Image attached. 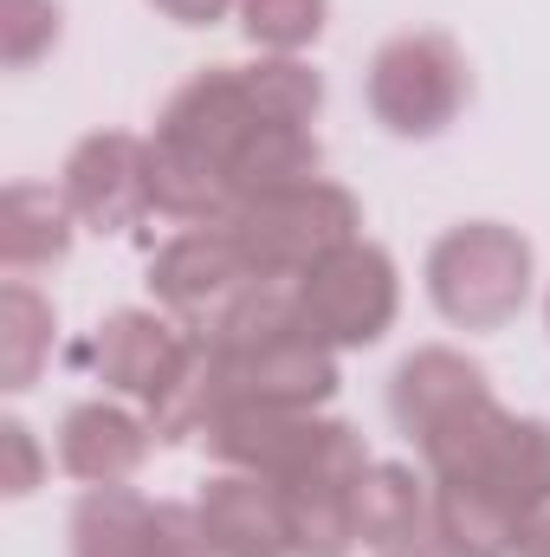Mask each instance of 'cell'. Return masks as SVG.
<instances>
[{"label": "cell", "mask_w": 550, "mask_h": 557, "mask_svg": "<svg viewBox=\"0 0 550 557\" xmlns=\"http://www.w3.org/2000/svg\"><path fill=\"white\" fill-rule=\"evenodd\" d=\"M518 557H550V499H538L518 519Z\"/></svg>", "instance_id": "29"}, {"label": "cell", "mask_w": 550, "mask_h": 557, "mask_svg": "<svg viewBox=\"0 0 550 557\" xmlns=\"http://www.w3.org/2000/svg\"><path fill=\"white\" fill-rule=\"evenodd\" d=\"M240 33L260 46V52H311L330 26V0H240Z\"/></svg>", "instance_id": "25"}, {"label": "cell", "mask_w": 550, "mask_h": 557, "mask_svg": "<svg viewBox=\"0 0 550 557\" xmlns=\"http://www.w3.org/2000/svg\"><path fill=\"white\" fill-rule=\"evenodd\" d=\"M59 33H65L59 0H0V59H7V72H33L39 59H52Z\"/></svg>", "instance_id": "26"}, {"label": "cell", "mask_w": 550, "mask_h": 557, "mask_svg": "<svg viewBox=\"0 0 550 557\" xmlns=\"http://www.w3.org/2000/svg\"><path fill=\"white\" fill-rule=\"evenodd\" d=\"M253 285V267L240 253V240L227 227H182L175 240L155 247L149 260V292L168 318H182L188 331L214 324L240 292Z\"/></svg>", "instance_id": "8"}, {"label": "cell", "mask_w": 550, "mask_h": 557, "mask_svg": "<svg viewBox=\"0 0 550 557\" xmlns=\"http://www.w3.org/2000/svg\"><path fill=\"white\" fill-rule=\"evenodd\" d=\"M227 234L240 240L253 278H278V285H298L311 267H324L337 247L363 240V208L343 182L317 175L304 188H285L266 201H240Z\"/></svg>", "instance_id": "3"}, {"label": "cell", "mask_w": 550, "mask_h": 557, "mask_svg": "<svg viewBox=\"0 0 550 557\" xmlns=\"http://www.w3.org/2000/svg\"><path fill=\"white\" fill-rule=\"evenodd\" d=\"M59 195L91 234H130L149 208V143L130 131H91L72 143L59 169Z\"/></svg>", "instance_id": "7"}, {"label": "cell", "mask_w": 550, "mask_h": 557, "mask_svg": "<svg viewBox=\"0 0 550 557\" xmlns=\"http://www.w3.org/2000/svg\"><path fill=\"white\" fill-rule=\"evenodd\" d=\"M0 460H7V467H0V493H7V499H26V493L46 480V454H39L33 428L20 416L0 421Z\"/></svg>", "instance_id": "27"}, {"label": "cell", "mask_w": 550, "mask_h": 557, "mask_svg": "<svg viewBox=\"0 0 550 557\" xmlns=\"http://www.w3.org/2000/svg\"><path fill=\"white\" fill-rule=\"evenodd\" d=\"M221 409H227V357L208 344V331H188L175 376L155 389V403H142V416L162 447H182V441H201Z\"/></svg>", "instance_id": "16"}, {"label": "cell", "mask_w": 550, "mask_h": 557, "mask_svg": "<svg viewBox=\"0 0 550 557\" xmlns=\"http://www.w3.org/2000/svg\"><path fill=\"white\" fill-rule=\"evenodd\" d=\"M298 292V318L317 344L330 350H370L396 331V311H402V273L396 260L376 247V240H350L337 247L324 267L291 285Z\"/></svg>", "instance_id": "5"}, {"label": "cell", "mask_w": 550, "mask_h": 557, "mask_svg": "<svg viewBox=\"0 0 550 557\" xmlns=\"http://www.w3.org/2000/svg\"><path fill=\"white\" fill-rule=\"evenodd\" d=\"M376 557H453L447 545H434V539H421V545H402V552H376Z\"/></svg>", "instance_id": "30"}, {"label": "cell", "mask_w": 550, "mask_h": 557, "mask_svg": "<svg viewBox=\"0 0 550 557\" xmlns=\"http://www.w3.org/2000/svg\"><path fill=\"white\" fill-rule=\"evenodd\" d=\"M52 337H59V311L39 285L7 278L0 285V389L26 396L39 383V370L52 363Z\"/></svg>", "instance_id": "19"}, {"label": "cell", "mask_w": 550, "mask_h": 557, "mask_svg": "<svg viewBox=\"0 0 550 557\" xmlns=\"http://www.w3.org/2000/svg\"><path fill=\"white\" fill-rule=\"evenodd\" d=\"M72 557H149L155 552V499L137 486H85L65 519Z\"/></svg>", "instance_id": "17"}, {"label": "cell", "mask_w": 550, "mask_h": 557, "mask_svg": "<svg viewBox=\"0 0 550 557\" xmlns=\"http://www.w3.org/2000/svg\"><path fill=\"white\" fill-rule=\"evenodd\" d=\"M72 240H78V214L65 208L59 188L13 182V188L0 195V267L13 278L65 267V260H72Z\"/></svg>", "instance_id": "15"}, {"label": "cell", "mask_w": 550, "mask_h": 557, "mask_svg": "<svg viewBox=\"0 0 550 557\" xmlns=\"http://www.w3.org/2000/svg\"><path fill=\"white\" fill-rule=\"evenodd\" d=\"M208 454L221 467L260 473L273 486H298V480H337L357 486L370 473V447L350 421L324 416V409H260V403H227L214 428L201 434Z\"/></svg>", "instance_id": "1"}, {"label": "cell", "mask_w": 550, "mask_h": 557, "mask_svg": "<svg viewBox=\"0 0 550 557\" xmlns=\"http://www.w3.org/2000/svg\"><path fill=\"white\" fill-rule=\"evenodd\" d=\"M545 331H550V292H545Z\"/></svg>", "instance_id": "31"}, {"label": "cell", "mask_w": 550, "mask_h": 557, "mask_svg": "<svg viewBox=\"0 0 550 557\" xmlns=\"http://www.w3.org/2000/svg\"><path fill=\"white\" fill-rule=\"evenodd\" d=\"M492 499H505L518 519L550 499V421L538 416H512L505 428V441H499V454H492V467H486V480H479Z\"/></svg>", "instance_id": "23"}, {"label": "cell", "mask_w": 550, "mask_h": 557, "mask_svg": "<svg viewBox=\"0 0 550 557\" xmlns=\"http://www.w3.org/2000/svg\"><path fill=\"white\" fill-rule=\"evenodd\" d=\"M149 7L175 26H221L227 13H240V0H149Z\"/></svg>", "instance_id": "28"}, {"label": "cell", "mask_w": 550, "mask_h": 557, "mask_svg": "<svg viewBox=\"0 0 550 557\" xmlns=\"http://www.w3.org/2000/svg\"><path fill=\"white\" fill-rule=\"evenodd\" d=\"M201 532H208V552L214 557H291V532H285V493L260 473H240V467H221L201 499Z\"/></svg>", "instance_id": "11"}, {"label": "cell", "mask_w": 550, "mask_h": 557, "mask_svg": "<svg viewBox=\"0 0 550 557\" xmlns=\"http://www.w3.org/2000/svg\"><path fill=\"white\" fill-rule=\"evenodd\" d=\"M434 545L453 557H518V512L486 486H434Z\"/></svg>", "instance_id": "20"}, {"label": "cell", "mask_w": 550, "mask_h": 557, "mask_svg": "<svg viewBox=\"0 0 550 557\" xmlns=\"http://www.w3.org/2000/svg\"><path fill=\"white\" fill-rule=\"evenodd\" d=\"M357 506V545L363 552H402L434 539V480L409 460H370V473L350 493Z\"/></svg>", "instance_id": "14"}, {"label": "cell", "mask_w": 550, "mask_h": 557, "mask_svg": "<svg viewBox=\"0 0 550 557\" xmlns=\"http://www.w3.org/2000/svg\"><path fill=\"white\" fill-rule=\"evenodd\" d=\"M208 331V344L227 357V363H240V357H253V350H266L278 337H298L304 331V318H298V292L291 285H278V278H253L214 324H201Z\"/></svg>", "instance_id": "21"}, {"label": "cell", "mask_w": 550, "mask_h": 557, "mask_svg": "<svg viewBox=\"0 0 550 557\" xmlns=\"http://www.w3.org/2000/svg\"><path fill=\"white\" fill-rule=\"evenodd\" d=\"M253 131H260V111H253V98H247L240 65H208V72H195L188 85L168 91V104H162L149 143L168 149V156H182V162H201V169L227 175L234 156H240V143L253 137ZM227 188H234V182H227Z\"/></svg>", "instance_id": "6"}, {"label": "cell", "mask_w": 550, "mask_h": 557, "mask_svg": "<svg viewBox=\"0 0 550 557\" xmlns=\"http://www.w3.org/2000/svg\"><path fill=\"white\" fill-rule=\"evenodd\" d=\"M155 447V428L124 396L72 403L59 416V473L78 486H130Z\"/></svg>", "instance_id": "10"}, {"label": "cell", "mask_w": 550, "mask_h": 557, "mask_svg": "<svg viewBox=\"0 0 550 557\" xmlns=\"http://www.w3.org/2000/svg\"><path fill=\"white\" fill-rule=\"evenodd\" d=\"M324 175V143L311 131H291V124H260L253 137L240 143L227 182H234V208L240 201H266V195H285V188H304Z\"/></svg>", "instance_id": "18"}, {"label": "cell", "mask_w": 550, "mask_h": 557, "mask_svg": "<svg viewBox=\"0 0 550 557\" xmlns=\"http://www.w3.org/2000/svg\"><path fill=\"white\" fill-rule=\"evenodd\" d=\"M370 117L402 143H434L473 104V65L447 33H396L363 72Z\"/></svg>", "instance_id": "4"}, {"label": "cell", "mask_w": 550, "mask_h": 557, "mask_svg": "<svg viewBox=\"0 0 550 557\" xmlns=\"http://www.w3.org/2000/svg\"><path fill=\"white\" fill-rule=\"evenodd\" d=\"M337 383H343L337 350L317 344L311 331L278 337L266 350L227 363V403H260V409H324L337 396Z\"/></svg>", "instance_id": "12"}, {"label": "cell", "mask_w": 550, "mask_h": 557, "mask_svg": "<svg viewBox=\"0 0 550 557\" xmlns=\"http://www.w3.org/2000/svg\"><path fill=\"white\" fill-rule=\"evenodd\" d=\"M285 493V532H291V557H350L357 552V486L337 480H298L278 486Z\"/></svg>", "instance_id": "22"}, {"label": "cell", "mask_w": 550, "mask_h": 557, "mask_svg": "<svg viewBox=\"0 0 550 557\" xmlns=\"http://www.w3.org/2000/svg\"><path fill=\"white\" fill-rule=\"evenodd\" d=\"M421 278H427L434 311L453 331H505L532 305L538 253L505 221H460L427 247Z\"/></svg>", "instance_id": "2"}, {"label": "cell", "mask_w": 550, "mask_h": 557, "mask_svg": "<svg viewBox=\"0 0 550 557\" xmlns=\"http://www.w3.org/2000/svg\"><path fill=\"white\" fill-rule=\"evenodd\" d=\"M486 396H492V383H486V370L466 350L421 344V350H409L396 363V376H389V421L409 441H421L427 428H440L447 416H460V409H473Z\"/></svg>", "instance_id": "13"}, {"label": "cell", "mask_w": 550, "mask_h": 557, "mask_svg": "<svg viewBox=\"0 0 550 557\" xmlns=\"http://www.w3.org/2000/svg\"><path fill=\"white\" fill-rule=\"evenodd\" d=\"M182 350H188V324H182V318H168L162 305H124V311H111V318L91 331L85 363H91V376L104 383V396H124V403L142 409V403H155V389L175 376Z\"/></svg>", "instance_id": "9"}, {"label": "cell", "mask_w": 550, "mask_h": 557, "mask_svg": "<svg viewBox=\"0 0 550 557\" xmlns=\"http://www.w3.org/2000/svg\"><path fill=\"white\" fill-rule=\"evenodd\" d=\"M240 78H247V98H253L260 124L311 131L317 111H324V72H311V65L291 59V52H260L253 65H240Z\"/></svg>", "instance_id": "24"}]
</instances>
